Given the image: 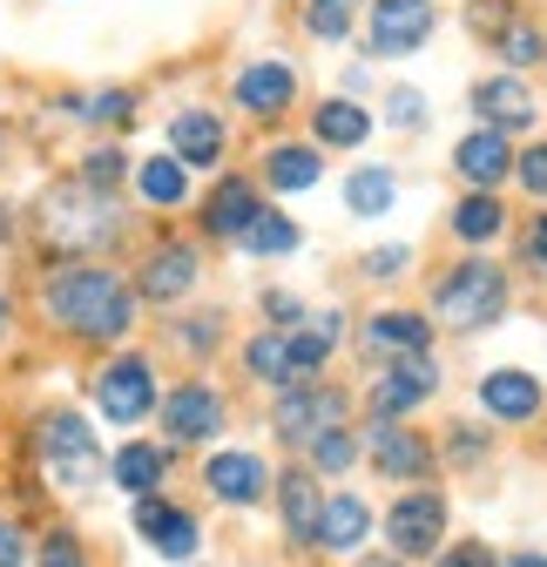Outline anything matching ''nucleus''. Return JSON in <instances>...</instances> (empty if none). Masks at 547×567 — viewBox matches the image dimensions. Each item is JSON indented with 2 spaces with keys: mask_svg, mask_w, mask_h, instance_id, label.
<instances>
[{
  "mask_svg": "<svg viewBox=\"0 0 547 567\" xmlns=\"http://www.w3.org/2000/svg\"><path fill=\"white\" fill-rule=\"evenodd\" d=\"M41 311L54 331L89 338V344H122L135 331V284L115 277L109 264H54L41 277Z\"/></svg>",
  "mask_w": 547,
  "mask_h": 567,
  "instance_id": "nucleus-1",
  "label": "nucleus"
},
{
  "mask_svg": "<svg viewBox=\"0 0 547 567\" xmlns=\"http://www.w3.org/2000/svg\"><path fill=\"white\" fill-rule=\"evenodd\" d=\"M34 230L61 264H95L102 250H115L128 237V217H122V196H95L68 176L34 203Z\"/></svg>",
  "mask_w": 547,
  "mask_h": 567,
  "instance_id": "nucleus-2",
  "label": "nucleus"
},
{
  "mask_svg": "<svg viewBox=\"0 0 547 567\" xmlns=\"http://www.w3.org/2000/svg\"><path fill=\"white\" fill-rule=\"evenodd\" d=\"M433 311H440V324H453V331H494V324L507 318V270H500L494 257H460V264L440 277Z\"/></svg>",
  "mask_w": 547,
  "mask_h": 567,
  "instance_id": "nucleus-3",
  "label": "nucleus"
},
{
  "mask_svg": "<svg viewBox=\"0 0 547 567\" xmlns=\"http://www.w3.org/2000/svg\"><path fill=\"white\" fill-rule=\"evenodd\" d=\"M34 446H41V466H48V480H54L61 493H89V486H95V473H102V446H95V433H89V419H82V412L54 405V412L41 419Z\"/></svg>",
  "mask_w": 547,
  "mask_h": 567,
  "instance_id": "nucleus-4",
  "label": "nucleus"
},
{
  "mask_svg": "<svg viewBox=\"0 0 547 567\" xmlns=\"http://www.w3.org/2000/svg\"><path fill=\"white\" fill-rule=\"evenodd\" d=\"M345 412H352V392H338V385H324V379H305V385L278 392L270 425H278L285 446H311V440L331 433V425H345Z\"/></svg>",
  "mask_w": 547,
  "mask_h": 567,
  "instance_id": "nucleus-5",
  "label": "nucleus"
},
{
  "mask_svg": "<svg viewBox=\"0 0 547 567\" xmlns=\"http://www.w3.org/2000/svg\"><path fill=\"white\" fill-rule=\"evenodd\" d=\"M95 405H102L109 425H143V419L163 405L156 365L143 359V351H122V359H109V365L95 372Z\"/></svg>",
  "mask_w": 547,
  "mask_h": 567,
  "instance_id": "nucleus-6",
  "label": "nucleus"
},
{
  "mask_svg": "<svg viewBox=\"0 0 547 567\" xmlns=\"http://www.w3.org/2000/svg\"><path fill=\"white\" fill-rule=\"evenodd\" d=\"M156 412H163L169 446H210L224 425H230V405H224V392H217L210 379H183Z\"/></svg>",
  "mask_w": 547,
  "mask_h": 567,
  "instance_id": "nucleus-7",
  "label": "nucleus"
},
{
  "mask_svg": "<svg viewBox=\"0 0 547 567\" xmlns=\"http://www.w3.org/2000/svg\"><path fill=\"white\" fill-rule=\"evenodd\" d=\"M385 540H392L399 560H426V554H440V540H446V493H433V486L399 493L392 514H385Z\"/></svg>",
  "mask_w": 547,
  "mask_h": 567,
  "instance_id": "nucleus-8",
  "label": "nucleus"
},
{
  "mask_svg": "<svg viewBox=\"0 0 547 567\" xmlns=\"http://www.w3.org/2000/svg\"><path fill=\"white\" fill-rule=\"evenodd\" d=\"M128 284H135V305H176V298H189L203 284V250L189 237H163Z\"/></svg>",
  "mask_w": 547,
  "mask_h": 567,
  "instance_id": "nucleus-9",
  "label": "nucleus"
},
{
  "mask_svg": "<svg viewBox=\"0 0 547 567\" xmlns=\"http://www.w3.org/2000/svg\"><path fill=\"white\" fill-rule=\"evenodd\" d=\"M440 28V8L433 0H372V14H365V48L379 61H399V54H413L426 48Z\"/></svg>",
  "mask_w": 547,
  "mask_h": 567,
  "instance_id": "nucleus-10",
  "label": "nucleus"
},
{
  "mask_svg": "<svg viewBox=\"0 0 547 567\" xmlns=\"http://www.w3.org/2000/svg\"><path fill=\"white\" fill-rule=\"evenodd\" d=\"M433 392H440V365L426 359V351H413V359H392V365L372 379V392H365V412L399 425L405 412H420Z\"/></svg>",
  "mask_w": 547,
  "mask_h": 567,
  "instance_id": "nucleus-11",
  "label": "nucleus"
},
{
  "mask_svg": "<svg viewBox=\"0 0 547 567\" xmlns=\"http://www.w3.org/2000/svg\"><path fill=\"white\" fill-rule=\"evenodd\" d=\"M230 102H237L250 122H278V115H291V109H298V68L278 61V54H264V61L237 68Z\"/></svg>",
  "mask_w": 547,
  "mask_h": 567,
  "instance_id": "nucleus-12",
  "label": "nucleus"
},
{
  "mask_svg": "<svg viewBox=\"0 0 547 567\" xmlns=\"http://www.w3.org/2000/svg\"><path fill=\"white\" fill-rule=\"evenodd\" d=\"M135 534H143L163 560H196L203 554V520L176 501H163V493H149V501H135Z\"/></svg>",
  "mask_w": 547,
  "mask_h": 567,
  "instance_id": "nucleus-13",
  "label": "nucleus"
},
{
  "mask_svg": "<svg viewBox=\"0 0 547 567\" xmlns=\"http://www.w3.org/2000/svg\"><path fill=\"white\" fill-rule=\"evenodd\" d=\"M203 486H210V501H224V507H257L270 493V466L250 446H224V453L203 460Z\"/></svg>",
  "mask_w": 547,
  "mask_h": 567,
  "instance_id": "nucleus-14",
  "label": "nucleus"
},
{
  "mask_svg": "<svg viewBox=\"0 0 547 567\" xmlns=\"http://www.w3.org/2000/svg\"><path fill=\"white\" fill-rule=\"evenodd\" d=\"M264 189L257 176H224L210 196H203V237H217V244H244V230L264 217Z\"/></svg>",
  "mask_w": 547,
  "mask_h": 567,
  "instance_id": "nucleus-15",
  "label": "nucleus"
},
{
  "mask_svg": "<svg viewBox=\"0 0 547 567\" xmlns=\"http://www.w3.org/2000/svg\"><path fill=\"white\" fill-rule=\"evenodd\" d=\"M365 446H372V466H379L385 480H399V486H426V473H433V446H426L420 433H405V425H392V419H372Z\"/></svg>",
  "mask_w": 547,
  "mask_h": 567,
  "instance_id": "nucleus-16",
  "label": "nucleus"
},
{
  "mask_svg": "<svg viewBox=\"0 0 547 567\" xmlns=\"http://www.w3.org/2000/svg\"><path fill=\"white\" fill-rule=\"evenodd\" d=\"M466 102L481 109V128H494V135L534 128V115H540V102L527 95V82H520V75H481V82L466 89Z\"/></svg>",
  "mask_w": 547,
  "mask_h": 567,
  "instance_id": "nucleus-17",
  "label": "nucleus"
},
{
  "mask_svg": "<svg viewBox=\"0 0 547 567\" xmlns=\"http://www.w3.org/2000/svg\"><path fill=\"white\" fill-rule=\"evenodd\" d=\"M224 142H230V128H224L217 109H176L169 115V156L183 169H217L224 163Z\"/></svg>",
  "mask_w": 547,
  "mask_h": 567,
  "instance_id": "nucleus-18",
  "label": "nucleus"
},
{
  "mask_svg": "<svg viewBox=\"0 0 547 567\" xmlns=\"http://www.w3.org/2000/svg\"><path fill=\"white\" fill-rule=\"evenodd\" d=\"M453 169H460V183H473V189L494 196V189L514 176V142L494 135V128H473V135L453 142Z\"/></svg>",
  "mask_w": 547,
  "mask_h": 567,
  "instance_id": "nucleus-19",
  "label": "nucleus"
},
{
  "mask_svg": "<svg viewBox=\"0 0 547 567\" xmlns=\"http://www.w3.org/2000/svg\"><path fill=\"white\" fill-rule=\"evenodd\" d=\"M324 176V150L318 142H270L264 150V169H257V189H278V196H298Z\"/></svg>",
  "mask_w": 547,
  "mask_h": 567,
  "instance_id": "nucleus-20",
  "label": "nucleus"
},
{
  "mask_svg": "<svg viewBox=\"0 0 547 567\" xmlns=\"http://www.w3.org/2000/svg\"><path fill=\"white\" fill-rule=\"evenodd\" d=\"M481 405H487L500 425H527V419L547 405V392H540V379H534V372L500 365V372H487V379H481Z\"/></svg>",
  "mask_w": 547,
  "mask_h": 567,
  "instance_id": "nucleus-21",
  "label": "nucleus"
},
{
  "mask_svg": "<svg viewBox=\"0 0 547 567\" xmlns=\"http://www.w3.org/2000/svg\"><path fill=\"white\" fill-rule=\"evenodd\" d=\"M270 493H278V514H285V534L291 547H318V514H324V493L305 466H291L285 480H270Z\"/></svg>",
  "mask_w": 547,
  "mask_h": 567,
  "instance_id": "nucleus-22",
  "label": "nucleus"
},
{
  "mask_svg": "<svg viewBox=\"0 0 547 567\" xmlns=\"http://www.w3.org/2000/svg\"><path fill=\"white\" fill-rule=\"evenodd\" d=\"M433 344V324L420 311H379L365 331H359V351H372V359H413V351Z\"/></svg>",
  "mask_w": 547,
  "mask_h": 567,
  "instance_id": "nucleus-23",
  "label": "nucleus"
},
{
  "mask_svg": "<svg viewBox=\"0 0 547 567\" xmlns=\"http://www.w3.org/2000/svg\"><path fill=\"white\" fill-rule=\"evenodd\" d=\"M109 480L128 493V501H149L169 480V446H149V440H128L115 460H109Z\"/></svg>",
  "mask_w": 547,
  "mask_h": 567,
  "instance_id": "nucleus-24",
  "label": "nucleus"
},
{
  "mask_svg": "<svg viewBox=\"0 0 547 567\" xmlns=\"http://www.w3.org/2000/svg\"><path fill=\"white\" fill-rule=\"evenodd\" d=\"M372 534V507L359 493H324V514H318V547L324 554H359V540Z\"/></svg>",
  "mask_w": 547,
  "mask_h": 567,
  "instance_id": "nucleus-25",
  "label": "nucleus"
},
{
  "mask_svg": "<svg viewBox=\"0 0 547 567\" xmlns=\"http://www.w3.org/2000/svg\"><path fill=\"white\" fill-rule=\"evenodd\" d=\"M311 135H318V150H359V142L372 135V115L352 95H331V102L311 109Z\"/></svg>",
  "mask_w": 547,
  "mask_h": 567,
  "instance_id": "nucleus-26",
  "label": "nucleus"
},
{
  "mask_svg": "<svg viewBox=\"0 0 547 567\" xmlns=\"http://www.w3.org/2000/svg\"><path fill=\"white\" fill-rule=\"evenodd\" d=\"M244 372H250L257 385H270V392L305 385V379H298V365H291V338H285V331H257V338L244 344Z\"/></svg>",
  "mask_w": 547,
  "mask_h": 567,
  "instance_id": "nucleus-27",
  "label": "nucleus"
},
{
  "mask_svg": "<svg viewBox=\"0 0 547 567\" xmlns=\"http://www.w3.org/2000/svg\"><path fill=\"white\" fill-rule=\"evenodd\" d=\"M392 203H399V169L359 163V169L345 176V209H352V217H385Z\"/></svg>",
  "mask_w": 547,
  "mask_h": 567,
  "instance_id": "nucleus-28",
  "label": "nucleus"
},
{
  "mask_svg": "<svg viewBox=\"0 0 547 567\" xmlns=\"http://www.w3.org/2000/svg\"><path fill=\"white\" fill-rule=\"evenodd\" d=\"M446 224H453V237H460V244H494V237L507 230V203H500V196H487V189H473V196H460V203H453V217H446Z\"/></svg>",
  "mask_w": 547,
  "mask_h": 567,
  "instance_id": "nucleus-29",
  "label": "nucleus"
},
{
  "mask_svg": "<svg viewBox=\"0 0 547 567\" xmlns=\"http://www.w3.org/2000/svg\"><path fill=\"white\" fill-rule=\"evenodd\" d=\"M128 183H135V196H143V203H156V209H176V203L189 196V169H183L176 156H143Z\"/></svg>",
  "mask_w": 547,
  "mask_h": 567,
  "instance_id": "nucleus-30",
  "label": "nucleus"
},
{
  "mask_svg": "<svg viewBox=\"0 0 547 567\" xmlns=\"http://www.w3.org/2000/svg\"><path fill=\"white\" fill-rule=\"evenodd\" d=\"M61 109L89 128H128L135 122V89H95V95H61Z\"/></svg>",
  "mask_w": 547,
  "mask_h": 567,
  "instance_id": "nucleus-31",
  "label": "nucleus"
},
{
  "mask_svg": "<svg viewBox=\"0 0 547 567\" xmlns=\"http://www.w3.org/2000/svg\"><path fill=\"white\" fill-rule=\"evenodd\" d=\"M135 176V156L128 150H115V142H95V150L75 163V183L82 189H95V196H122V183Z\"/></svg>",
  "mask_w": 547,
  "mask_h": 567,
  "instance_id": "nucleus-32",
  "label": "nucleus"
},
{
  "mask_svg": "<svg viewBox=\"0 0 547 567\" xmlns=\"http://www.w3.org/2000/svg\"><path fill=\"white\" fill-rule=\"evenodd\" d=\"M298 244H305V230L285 217V209H264V217L244 230V244H237V250H244V257H291Z\"/></svg>",
  "mask_w": 547,
  "mask_h": 567,
  "instance_id": "nucleus-33",
  "label": "nucleus"
},
{
  "mask_svg": "<svg viewBox=\"0 0 547 567\" xmlns=\"http://www.w3.org/2000/svg\"><path fill=\"white\" fill-rule=\"evenodd\" d=\"M359 28V0H305V34L311 41H345Z\"/></svg>",
  "mask_w": 547,
  "mask_h": 567,
  "instance_id": "nucleus-34",
  "label": "nucleus"
},
{
  "mask_svg": "<svg viewBox=\"0 0 547 567\" xmlns=\"http://www.w3.org/2000/svg\"><path fill=\"white\" fill-rule=\"evenodd\" d=\"M305 453H311L318 473H345V466H359V433H352V425H331V433L311 440Z\"/></svg>",
  "mask_w": 547,
  "mask_h": 567,
  "instance_id": "nucleus-35",
  "label": "nucleus"
},
{
  "mask_svg": "<svg viewBox=\"0 0 547 567\" xmlns=\"http://www.w3.org/2000/svg\"><path fill=\"white\" fill-rule=\"evenodd\" d=\"M547 54V41H540V28L534 21H514L507 34H500V61H507V75H520V68H534Z\"/></svg>",
  "mask_w": 547,
  "mask_h": 567,
  "instance_id": "nucleus-36",
  "label": "nucleus"
},
{
  "mask_svg": "<svg viewBox=\"0 0 547 567\" xmlns=\"http://www.w3.org/2000/svg\"><path fill=\"white\" fill-rule=\"evenodd\" d=\"M34 567H95V560H89L82 534H68V527H54V534H41V547H34Z\"/></svg>",
  "mask_w": 547,
  "mask_h": 567,
  "instance_id": "nucleus-37",
  "label": "nucleus"
},
{
  "mask_svg": "<svg viewBox=\"0 0 547 567\" xmlns=\"http://www.w3.org/2000/svg\"><path fill=\"white\" fill-rule=\"evenodd\" d=\"M183 351H196V359H210V351L224 344V318L217 311H203V318H176V331H169Z\"/></svg>",
  "mask_w": 547,
  "mask_h": 567,
  "instance_id": "nucleus-38",
  "label": "nucleus"
},
{
  "mask_svg": "<svg viewBox=\"0 0 547 567\" xmlns=\"http://www.w3.org/2000/svg\"><path fill=\"white\" fill-rule=\"evenodd\" d=\"M359 270H365L372 284H399L405 270H413V244H379V250L359 257Z\"/></svg>",
  "mask_w": 547,
  "mask_h": 567,
  "instance_id": "nucleus-39",
  "label": "nucleus"
},
{
  "mask_svg": "<svg viewBox=\"0 0 547 567\" xmlns=\"http://www.w3.org/2000/svg\"><path fill=\"white\" fill-rule=\"evenodd\" d=\"M466 28L500 48V34L514 28V0H473V8H466Z\"/></svg>",
  "mask_w": 547,
  "mask_h": 567,
  "instance_id": "nucleus-40",
  "label": "nucleus"
},
{
  "mask_svg": "<svg viewBox=\"0 0 547 567\" xmlns=\"http://www.w3.org/2000/svg\"><path fill=\"white\" fill-rule=\"evenodd\" d=\"M385 109H392V115H385L392 128H426V122H433V109H426V95H420V89H392V95H385Z\"/></svg>",
  "mask_w": 547,
  "mask_h": 567,
  "instance_id": "nucleus-41",
  "label": "nucleus"
},
{
  "mask_svg": "<svg viewBox=\"0 0 547 567\" xmlns=\"http://www.w3.org/2000/svg\"><path fill=\"white\" fill-rule=\"evenodd\" d=\"M257 305H264L270 331H298V324H305V298H291V291H264Z\"/></svg>",
  "mask_w": 547,
  "mask_h": 567,
  "instance_id": "nucleus-42",
  "label": "nucleus"
},
{
  "mask_svg": "<svg viewBox=\"0 0 547 567\" xmlns=\"http://www.w3.org/2000/svg\"><path fill=\"white\" fill-rule=\"evenodd\" d=\"M514 176H520L527 196H547V142H534V150L514 156Z\"/></svg>",
  "mask_w": 547,
  "mask_h": 567,
  "instance_id": "nucleus-43",
  "label": "nucleus"
},
{
  "mask_svg": "<svg viewBox=\"0 0 547 567\" xmlns=\"http://www.w3.org/2000/svg\"><path fill=\"white\" fill-rule=\"evenodd\" d=\"M446 460H453V466H473V460H487V433H481V425H453V440H446Z\"/></svg>",
  "mask_w": 547,
  "mask_h": 567,
  "instance_id": "nucleus-44",
  "label": "nucleus"
},
{
  "mask_svg": "<svg viewBox=\"0 0 547 567\" xmlns=\"http://www.w3.org/2000/svg\"><path fill=\"white\" fill-rule=\"evenodd\" d=\"M520 264H527L534 277H547V209H540V217L520 230Z\"/></svg>",
  "mask_w": 547,
  "mask_h": 567,
  "instance_id": "nucleus-45",
  "label": "nucleus"
},
{
  "mask_svg": "<svg viewBox=\"0 0 547 567\" xmlns=\"http://www.w3.org/2000/svg\"><path fill=\"white\" fill-rule=\"evenodd\" d=\"M0 567H28V534L14 520H0Z\"/></svg>",
  "mask_w": 547,
  "mask_h": 567,
  "instance_id": "nucleus-46",
  "label": "nucleus"
},
{
  "mask_svg": "<svg viewBox=\"0 0 547 567\" xmlns=\"http://www.w3.org/2000/svg\"><path fill=\"white\" fill-rule=\"evenodd\" d=\"M440 567H500V560H494V554H487L481 540H460L453 554H440Z\"/></svg>",
  "mask_w": 547,
  "mask_h": 567,
  "instance_id": "nucleus-47",
  "label": "nucleus"
},
{
  "mask_svg": "<svg viewBox=\"0 0 547 567\" xmlns=\"http://www.w3.org/2000/svg\"><path fill=\"white\" fill-rule=\"evenodd\" d=\"M500 567H547V554H534V547H520V554H507Z\"/></svg>",
  "mask_w": 547,
  "mask_h": 567,
  "instance_id": "nucleus-48",
  "label": "nucleus"
},
{
  "mask_svg": "<svg viewBox=\"0 0 547 567\" xmlns=\"http://www.w3.org/2000/svg\"><path fill=\"white\" fill-rule=\"evenodd\" d=\"M352 567H405V560H399V554H359Z\"/></svg>",
  "mask_w": 547,
  "mask_h": 567,
  "instance_id": "nucleus-49",
  "label": "nucleus"
},
{
  "mask_svg": "<svg viewBox=\"0 0 547 567\" xmlns=\"http://www.w3.org/2000/svg\"><path fill=\"white\" fill-rule=\"evenodd\" d=\"M8 324H14V298L0 291V338H8Z\"/></svg>",
  "mask_w": 547,
  "mask_h": 567,
  "instance_id": "nucleus-50",
  "label": "nucleus"
}]
</instances>
